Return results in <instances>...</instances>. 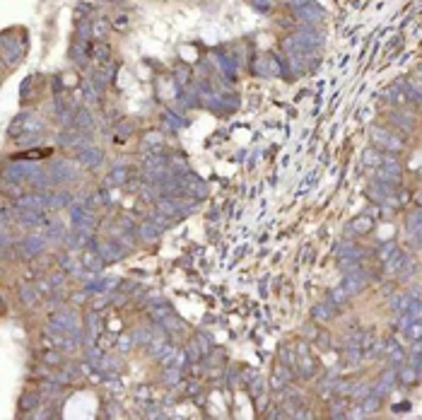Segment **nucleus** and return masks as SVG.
Returning <instances> with one entry per match:
<instances>
[{
  "mask_svg": "<svg viewBox=\"0 0 422 420\" xmlns=\"http://www.w3.org/2000/svg\"><path fill=\"white\" fill-rule=\"evenodd\" d=\"M164 379H167V382H172V384H176V382H179V372H176V367H174V370H167V372H164Z\"/></svg>",
  "mask_w": 422,
  "mask_h": 420,
  "instance_id": "obj_33",
  "label": "nucleus"
},
{
  "mask_svg": "<svg viewBox=\"0 0 422 420\" xmlns=\"http://www.w3.org/2000/svg\"><path fill=\"white\" fill-rule=\"evenodd\" d=\"M352 391V396L355 398H367L369 394H372V389H369V384H357L355 389H350Z\"/></svg>",
  "mask_w": 422,
  "mask_h": 420,
  "instance_id": "obj_25",
  "label": "nucleus"
},
{
  "mask_svg": "<svg viewBox=\"0 0 422 420\" xmlns=\"http://www.w3.org/2000/svg\"><path fill=\"white\" fill-rule=\"evenodd\" d=\"M297 362H299V375L302 377H311L314 375V362H311V357H309V355L306 353H302L299 355V360H297Z\"/></svg>",
  "mask_w": 422,
  "mask_h": 420,
  "instance_id": "obj_19",
  "label": "nucleus"
},
{
  "mask_svg": "<svg viewBox=\"0 0 422 420\" xmlns=\"http://www.w3.org/2000/svg\"><path fill=\"white\" fill-rule=\"evenodd\" d=\"M391 121L396 123L398 128H403L405 133L412 131V119L408 116V114H391Z\"/></svg>",
  "mask_w": 422,
  "mask_h": 420,
  "instance_id": "obj_18",
  "label": "nucleus"
},
{
  "mask_svg": "<svg viewBox=\"0 0 422 420\" xmlns=\"http://www.w3.org/2000/svg\"><path fill=\"white\" fill-rule=\"evenodd\" d=\"M20 403H22V408H24V410H29V408H34V406L39 403V396H36V394H24Z\"/></svg>",
  "mask_w": 422,
  "mask_h": 420,
  "instance_id": "obj_24",
  "label": "nucleus"
},
{
  "mask_svg": "<svg viewBox=\"0 0 422 420\" xmlns=\"http://www.w3.org/2000/svg\"><path fill=\"white\" fill-rule=\"evenodd\" d=\"M384 160H386V155H381L379 150H367V152L362 155V162L367 167H381Z\"/></svg>",
  "mask_w": 422,
  "mask_h": 420,
  "instance_id": "obj_17",
  "label": "nucleus"
},
{
  "mask_svg": "<svg viewBox=\"0 0 422 420\" xmlns=\"http://www.w3.org/2000/svg\"><path fill=\"white\" fill-rule=\"evenodd\" d=\"M343 288H345L347 295H357L359 290L364 288V276L359 271H347L345 280H343Z\"/></svg>",
  "mask_w": 422,
  "mask_h": 420,
  "instance_id": "obj_6",
  "label": "nucleus"
},
{
  "mask_svg": "<svg viewBox=\"0 0 422 420\" xmlns=\"http://www.w3.org/2000/svg\"><path fill=\"white\" fill-rule=\"evenodd\" d=\"M391 191H393V184H386V181H374V184H369V196L374 200H389Z\"/></svg>",
  "mask_w": 422,
  "mask_h": 420,
  "instance_id": "obj_8",
  "label": "nucleus"
},
{
  "mask_svg": "<svg viewBox=\"0 0 422 420\" xmlns=\"http://www.w3.org/2000/svg\"><path fill=\"white\" fill-rule=\"evenodd\" d=\"M126 20H128L126 15H121V17H116V22H114V27H116V29H126V27H128V22H126Z\"/></svg>",
  "mask_w": 422,
  "mask_h": 420,
  "instance_id": "obj_35",
  "label": "nucleus"
},
{
  "mask_svg": "<svg viewBox=\"0 0 422 420\" xmlns=\"http://www.w3.org/2000/svg\"><path fill=\"white\" fill-rule=\"evenodd\" d=\"M396 377H398V375H396V370H389V372L379 379V384H377V389H374V394H377V396L389 394V389H391V384H393V379H396Z\"/></svg>",
  "mask_w": 422,
  "mask_h": 420,
  "instance_id": "obj_14",
  "label": "nucleus"
},
{
  "mask_svg": "<svg viewBox=\"0 0 422 420\" xmlns=\"http://www.w3.org/2000/svg\"><path fill=\"white\" fill-rule=\"evenodd\" d=\"M287 382H290V372H287V367H275V375L271 379V387L273 389H282L287 387Z\"/></svg>",
  "mask_w": 422,
  "mask_h": 420,
  "instance_id": "obj_13",
  "label": "nucleus"
},
{
  "mask_svg": "<svg viewBox=\"0 0 422 420\" xmlns=\"http://www.w3.org/2000/svg\"><path fill=\"white\" fill-rule=\"evenodd\" d=\"M253 70H256L258 75H266V78H275V75H280V66H278V61H275V58H258V61L253 63Z\"/></svg>",
  "mask_w": 422,
  "mask_h": 420,
  "instance_id": "obj_4",
  "label": "nucleus"
},
{
  "mask_svg": "<svg viewBox=\"0 0 422 420\" xmlns=\"http://www.w3.org/2000/svg\"><path fill=\"white\" fill-rule=\"evenodd\" d=\"M294 15L299 17V20H304L306 24H314V22H321V17H324V10L316 5L314 0H309L306 5H302L299 10H294Z\"/></svg>",
  "mask_w": 422,
  "mask_h": 420,
  "instance_id": "obj_3",
  "label": "nucleus"
},
{
  "mask_svg": "<svg viewBox=\"0 0 422 420\" xmlns=\"http://www.w3.org/2000/svg\"><path fill=\"white\" fill-rule=\"evenodd\" d=\"M20 295H22V299H24L27 304H34V302H36V297H39V295H36V290H32V288H22Z\"/></svg>",
  "mask_w": 422,
  "mask_h": 420,
  "instance_id": "obj_26",
  "label": "nucleus"
},
{
  "mask_svg": "<svg viewBox=\"0 0 422 420\" xmlns=\"http://www.w3.org/2000/svg\"><path fill=\"white\" fill-rule=\"evenodd\" d=\"M372 140L379 145V147H384V150H391V152H396V150H401L403 147V143L398 140V138L389 135V133L384 131V128H379V126L372 128Z\"/></svg>",
  "mask_w": 422,
  "mask_h": 420,
  "instance_id": "obj_2",
  "label": "nucleus"
},
{
  "mask_svg": "<svg viewBox=\"0 0 422 420\" xmlns=\"http://www.w3.org/2000/svg\"><path fill=\"white\" fill-rule=\"evenodd\" d=\"M77 160L87 167H99L101 165V150L87 145V147H82V150H77Z\"/></svg>",
  "mask_w": 422,
  "mask_h": 420,
  "instance_id": "obj_7",
  "label": "nucleus"
},
{
  "mask_svg": "<svg viewBox=\"0 0 422 420\" xmlns=\"http://www.w3.org/2000/svg\"><path fill=\"white\" fill-rule=\"evenodd\" d=\"M145 143H147V145H157V143H162V138H160V133H147Z\"/></svg>",
  "mask_w": 422,
  "mask_h": 420,
  "instance_id": "obj_34",
  "label": "nucleus"
},
{
  "mask_svg": "<svg viewBox=\"0 0 422 420\" xmlns=\"http://www.w3.org/2000/svg\"><path fill=\"white\" fill-rule=\"evenodd\" d=\"M331 314H333V311H331V309H326L324 304H321V307H316V311H314V319H319V321H324V319H328V317H331Z\"/></svg>",
  "mask_w": 422,
  "mask_h": 420,
  "instance_id": "obj_31",
  "label": "nucleus"
},
{
  "mask_svg": "<svg viewBox=\"0 0 422 420\" xmlns=\"http://www.w3.org/2000/svg\"><path fill=\"white\" fill-rule=\"evenodd\" d=\"M17 205H20V208H27V210H36V208H43V205H46V198L39 196V193H27V196H20V198H17Z\"/></svg>",
  "mask_w": 422,
  "mask_h": 420,
  "instance_id": "obj_11",
  "label": "nucleus"
},
{
  "mask_svg": "<svg viewBox=\"0 0 422 420\" xmlns=\"http://www.w3.org/2000/svg\"><path fill=\"white\" fill-rule=\"evenodd\" d=\"M128 131H133V123H121L119 126V133H128Z\"/></svg>",
  "mask_w": 422,
  "mask_h": 420,
  "instance_id": "obj_38",
  "label": "nucleus"
},
{
  "mask_svg": "<svg viewBox=\"0 0 422 420\" xmlns=\"http://www.w3.org/2000/svg\"><path fill=\"white\" fill-rule=\"evenodd\" d=\"M294 39H297V44L302 46V51H314V48H319V46L324 44V36H321V32L319 29H314L311 24H306V27H302L297 34H292Z\"/></svg>",
  "mask_w": 422,
  "mask_h": 420,
  "instance_id": "obj_1",
  "label": "nucleus"
},
{
  "mask_svg": "<svg viewBox=\"0 0 422 420\" xmlns=\"http://www.w3.org/2000/svg\"><path fill=\"white\" fill-rule=\"evenodd\" d=\"M126 179H128V172H126L123 167H119V169H114V172H111V177H109V184H114V186H116V184H123Z\"/></svg>",
  "mask_w": 422,
  "mask_h": 420,
  "instance_id": "obj_22",
  "label": "nucleus"
},
{
  "mask_svg": "<svg viewBox=\"0 0 422 420\" xmlns=\"http://www.w3.org/2000/svg\"><path fill=\"white\" fill-rule=\"evenodd\" d=\"M260 391H263V382H260V379H256V382L251 384V394H253V396H258Z\"/></svg>",
  "mask_w": 422,
  "mask_h": 420,
  "instance_id": "obj_37",
  "label": "nucleus"
},
{
  "mask_svg": "<svg viewBox=\"0 0 422 420\" xmlns=\"http://www.w3.org/2000/svg\"><path fill=\"white\" fill-rule=\"evenodd\" d=\"M393 251H396V246H393V244H386V246L379 251V258L381 261H389L391 256H393Z\"/></svg>",
  "mask_w": 422,
  "mask_h": 420,
  "instance_id": "obj_30",
  "label": "nucleus"
},
{
  "mask_svg": "<svg viewBox=\"0 0 422 420\" xmlns=\"http://www.w3.org/2000/svg\"><path fill=\"white\" fill-rule=\"evenodd\" d=\"M73 126L80 128V131H89V128H94V116L87 109H80L75 116H73Z\"/></svg>",
  "mask_w": 422,
  "mask_h": 420,
  "instance_id": "obj_12",
  "label": "nucleus"
},
{
  "mask_svg": "<svg viewBox=\"0 0 422 420\" xmlns=\"http://www.w3.org/2000/svg\"><path fill=\"white\" fill-rule=\"evenodd\" d=\"M89 58L99 61L101 66H104V63H109V61H111V48H109L107 41H94V44H92V48H89Z\"/></svg>",
  "mask_w": 422,
  "mask_h": 420,
  "instance_id": "obj_9",
  "label": "nucleus"
},
{
  "mask_svg": "<svg viewBox=\"0 0 422 420\" xmlns=\"http://www.w3.org/2000/svg\"><path fill=\"white\" fill-rule=\"evenodd\" d=\"M372 227H374V220L369 215H357L347 225V234H367L372 232Z\"/></svg>",
  "mask_w": 422,
  "mask_h": 420,
  "instance_id": "obj_5",
  "label": "nucleus"
},
{
  "mask_svg": "<svg viewBox=\"0 0 422 420\" xmlns=\"http://www.w3.org/2000/svg\"><path fill=\"white\" fill-rule=\"evenodd\" d=\"M405 261H408V256L396 249V251H393V256H391L389 261H386V271H389V273H396L398 268H403V264H405Z\"/></svg>",
  "mask_w": 422,
  "mask_h": 420,
  "instance_id": "obj_16",
  "label": "nucleus"
},
{
  "mask_svg": "<svg viewBox=\"0 0 422 420\" xmlns=\"http://www.w3.org/2000/svg\"><path fill=\"white\" fill-rule=\"evenodd\" d=\"M142 232H145L147 239H154V237H157V227H154V225H142Z\"/></svg>",
  "mask_w": 422,
  "mask_h": 420,
  "instance_id": "obj_32",
  "label": "nucleus"
},
{
  "mask_svg": "<svg viewBox=\"0 0 422 420\" xmlns=\"http://www.w3.org/2000/svg\"><path fill=\"white\" fill-rule=\"evenodd\" d=\"M111 343H116V341H114V338H101V341H99V345H101V348H109Z\"/></svg>",
  "mask_w": 422,
  "mask_h": 420,
  "instance_id": "obj_39",
  "label": "nucleus"
},
{
  "mask_svg": "<svg viewBox=\"0 0 422 420\" xmlns=\"http://www.w3.org/2000/svg\"><path fill=\"white\" fill-rule=\"evenodd\" d=\"M222 61V68H225V73L234 78V73H237V66H234V61H232V56H225V58H220Z\"/></svg>",
  "mask_w": 422,
  "mask_h": 420,
  "instance_id": "obj_27",
  "label": "nucleus"
},
{
  "mask_svg": "<svg viewBox=\"0 0 422 420\" xmlns=\"http://www.w3.org/2000/svg\"><path fill=\"white\" fill-rule=\"evenodd\" d=\"M68 200H70L68 193H63V196H51V198H46V205H51V208H63Z\"/></svg>",
  "mask_w": 422,
  "mask_h": 420,
  "instance_id": "obj_23",
  "label": "nucleus"
},
{
  "mask_svg": "<svg viewBox=\"0 0 422 420\" xmlns=\"http://www.w3.org/2000/svg\"><path fill=\"white\" fill-rule=\"evenodd\" d=\"M188 75H191V73H188L186 68H179V85H186V82H188Z\"/></svg>",
  "mask_w": 422,
  "mask_h": 420,
  "instance_id": "obj_36",
  "label": "nucleus"
},
{
  "mask_svg": "<svg viewBox=\"0 0 422 420\" xmlns=\"http://www.w3.org/2000/svg\"><path fill=\"white\" fill-rule=\"evenodd\" d=\"M398 379H401L403 384L408 387V384H412V382H415V379H420V377H417V370H415V367L408 365V367H403L401 372H398Z\"/></svg>",
  "mask_w": 422,
  "mask_h": 420,
  "instance_id": "obj_20",
  "label": "nucleus"
},
{
  "mask_svg": "<svg viewBox=\"0 0 422 420\" xmlns=\"http://www.w3.org/2000/svg\"><path fill=\"white\" fill-rule=\"evenodd\" d=\"M43 362H46V365H58V362H61V355L56 353V350H46V353H43Z\"/></svg>",
  "mask_w": 422,
  "mask_h": 420,
  "instance_id": "obj_29",
  "label": "nucleus"
},
{
  "mask_svg": "<svg viewBox=\"0 0 422 420\" xmlns=\"http://www.w3.org/2000/svg\"><path fill=\"white\" fill-rule=\"evenodd\" d=\"M403 331H405V336H408L410 341H422V324H420V321H412V324H408Z\"/></svg>",
  "mask_w": 422,
  "mask_h": 420,
  "instance_id": "obj_21",
  "label": "nucleus"
},
{
  "mask_svg": "<svg viewBox=\"0 0 422 420\" xmlns=\"http://www.w3.org/2000/svg\"><path fill=\"white\" fill-rule=\"evenodd\" d=\"M249 3H251V8H256V10H260V12H271V8H273L271 0H249Z\"/></svg>",
  "mask_w": 422,
  "mask_h": 420,
  "instance_id": "obj_28",
  "label": "nucleus"
},
{
  "mask_svg": "<svg viewBox=\"0 0 422 420\" xmlns=\"http://www.w3.org/2000/svg\"><path fill=\"white\" fill-rule=\"evenodd\" d=\"M109 29H111V22H109L107 17H97V20H92V39L94 41H104L107 39Z\"/></svg>",
  "mask_w": 422,
  "mask_h": 420,
  "instance_id": "obj_10",
  "label": "nucleus"
},
{
  "mask_svg": "<svg viewBox=\"0 0 422 420\" xmlns=\"http://www.w3.org/2000/svg\"><path fill=\"white\" fill-rule=\"evenodd\" d=\"M408 232L415 234L417 239H422V208L415 213V215H410L408 218Z\"/></svg>",
  "mask_w": 422,
  "mask_h": 420,
  "instance_id": "obj_15",
  "label": "nucleus"
}]
</instances>
